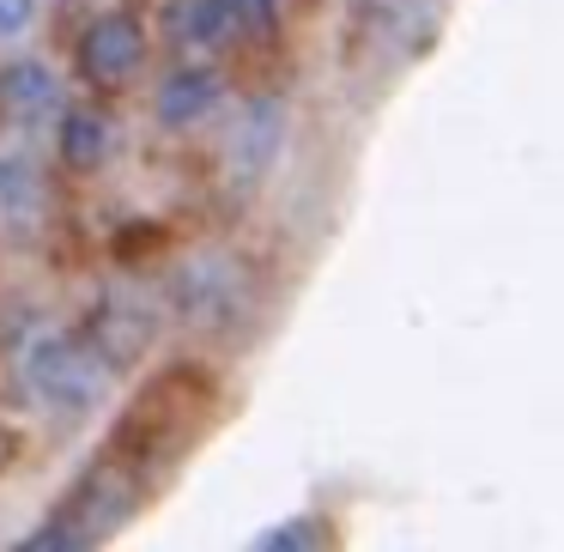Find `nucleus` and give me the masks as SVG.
Returning a JSON list of instances; mask_svg holds the SVG:
<instances>
[{"mask_svg":"<svg viewBox=\"0 0 564 552\" xmlns=\"http://www.w3.org/2000/svg\"><path fill=\"white\" fill-rule=\"evenodd\" d=\"M328 540V522H316V516H292V522H280V528H261L256 534V546H280V552H304V546H322Z\"/></svg>","mask_w":564,"mask_h":552,"instance_id":"f8f14e48","label":"nucleus"},{"mask_svg":"<svg viewBox=\"0 0 564 552\" xmlns=\"http://www.w3.org/2000/svg\"><path fill=\"white\" fill-rule=\"evenodd\" d=\"M225 110V74L213 62H176L152 91V122L164 134H195Z\"/></svg>","mask_w":564,"mask_h":552,"instance_id":"0eeeda50","label":"nucleus"},{"mask_svg":"<svg viewBox=\"0 0 564 552\" xmlns=\"http://www.w3.org/2000/svg\"><path fill=\"white\" fill-rule=\"evenodd\" d=\"M413 0H352V19L358 25H394Z\"/></svg>","mask_w":564,"mask_h":552,"instance_id":"4468645a","label":"nucleus"},{"mask_svg":"<svg viewBox=\"0 0 564 552\" xmlns=\"http://www.w3.org/2000/svg\"><path fill=\"white\" fill-rule=\"evenodd\" d=\"M280 152H285V104L249 98L225 128V176H231V188H243V195L261 188L280 164Z\"/></svg>","mask_w":564,"mask_h":552,"instance_id":"423d86ee","label":"nucleus"},{"mask_svg":"<svg viewBox=\"0 0 564 552\" xmlns=\"http://www.w3.org/2000/svg\"><path fill=\"white\" fill-rule=\"evenodd\" d=\"M43 19V0H0V50H13L37 31Z\"/></svg>","mask_w":564,"mask_h":552,"instance_id":"ddd939ff","label":"nucleus"},{"mask_svg":"<svg viewBox=\"0 0 564 552\" xmlns=\"http://www.w3.org/2000/svg\"><path fill=\"white\" fill-rule=\"evenodd\" d=\"M159 328H164V310L152 304L147 292H134V285H110V292H98V304L86 310V322H79L74 340L86 346L110 377H122V370H134L140 358L159 346Z\"/></svg>","mask_w":564,"mask_h":552,"instance_id":"7ed1b4c3","label":"nucleus"},{"mask_svg":"<svg viewBox=\"0 0 564 552\" xmlns=\"http://www.w3.org/2000/svg\"><path fill=\"white\" fill-rule=\"evenodd\" d=\"M152 62V37L134 13H98L79 37V74L104 91H128Z\"/></svg>","mask_w":564,"mask_h":552,"instance_id":"39448f33","label":"nucleus"},{"mask_svg":"<svg viewBox=\"0 0 564 552\" xmlns=\"http://www.w3.org/2000/svg\"><path fill=\"white\" fill-rule=\"evenodd\" d=\"M43 201H50V188H43L37 152H25L19 140L0 147V219L13 225V231H31L43 219Z\"/></svg>","mask_w":564,"mask_h":552,"instance_id":"9b49d317","label":"nucleus"},{"mask_svg":"<svg viewBox=\"0 0 564 552\" xmlns=\"http://www.w3.org/2000/svg\"><path fill=\"white\" fill-rule=\"evenodd\" d=\"M67 353H74V334L55 328V322H37L31 334H19V346L7 353V382H13L19 401L37 407L43 389L55 382V370L67 365Z\"/></svg>","mask_w":564,"mask_h":552,"instance_id":"1a4fd4ad","label":"nucleus"},{"mask_svg":"<svg viewBox=\"0 0 564 552\" xmlns=\"http://www.w3.org/2000/svg\"><path fill=\"white\" fill-rule=\"evenodd\" d=\"M280 25V0H164V37L188 55H225Z\"/></svg>","mask_w":564,"mask_h":552,"instance_id":"20e7f679","label":"nucleus"},{"mask_svg":"<svg viewBox=\"0 0 564 552\" xmlns=\"http://www.w3.org/2000/svg\"><path fill=\"white\" fill-rule=\"evenodd\" d=\"M50 128H55V152H62L67 171L91 176V171H104V164H110V152H116V122H110L104 110H91V104H62Z\"/></svg>","mask_w":564,"mask_h":552,"instance_id":"9d476101","label":"nucleus"},{"mask_svg":"<svg viewBox=\"0 0 564 552\" xmlns=\"http://www.w3.org/2000/svg\"><path fill=\"white\" fill-rule=\"evenodd\" d=\"M140 491H147V479H140L122 455H98V462L67 486V498L50 510V522H37L25 534V546H37V552L104 546V540L122 534L128 516L140 510Z\"/></svg>","mask_w":564,"mask_h":552,"instance_id":"f257e3e1","label":"nucleus"},{"mask_svg":"<svg viewBox=\"0 0 564 552\" xmlns=\"http://www.w3.org/2000/svg\"><path fill=\"white\" fill-rule=\"evenodd\" d=\"M62 74H55L43 55H13L0 67V116L19 128V134H37V128L55 122L62 110Z\"/></svg>","mask_w":564,"mask_h":552,"instance_id":"6e6552de","label":"nucleus"},{"mask_svg":"<svg viewBox=\"0 0 564 552\" xmlns=\"http://www.w3.org/2000/svg\"><path fill=\"white\" fill-rule=\"evenodd\" d=\"M256 310V280L231 249H195L171 268V316L200 334H225Z\"/></svg>","mask_w":564,"mask_h":552,"instance_id":"f03ea898","label":"nucleus"}]
</instances>
